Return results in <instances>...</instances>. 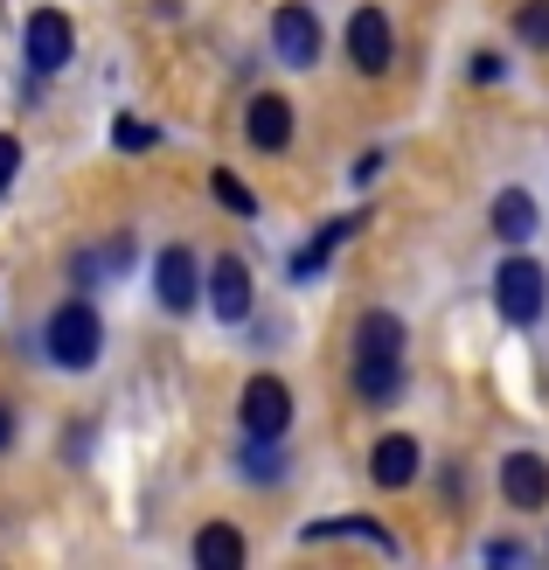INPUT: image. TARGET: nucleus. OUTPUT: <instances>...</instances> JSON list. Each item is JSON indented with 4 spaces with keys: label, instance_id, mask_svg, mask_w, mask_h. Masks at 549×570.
I'll return each instance as SVG.
<instances>
[{
    "label": "nucleus",
    "instance_id": "obj_1",
    "mask_svg": "<svg viewBox=\"0 0 549 570\" xmlns=\"http://www.w3.org/2000/svg\"><path fill=\"white\" fill-rule=\"evenodd\" d=\"M396 376H403V321L396 313H362L355 327V390L369 404L396 396Z\"/></svg>",
    "mask_w": 549,
    "mask_h": 570
},
{
    "label": "nucleus",
    "instance_id": "obj_2",
    "mask_svg": "<svg viewBox=\"0 0 549 570\" xmlns=\"http://www.w3.org/2000/svg\"><path fill=\"white\" fill-rule=\"evenodd\" d=\"M42 348L56 368H91L98 348H105V321H98V306H84V299H63L49 313V334H42Z\"/></svg>",
    "mask_w": 549,
    "mask_h": 570
},
{
    "label": "nucleus",
    "instance_id": "obj_3",
    "mask_svg": "<svg viewBox=\"0 0 549 570\" xmlns=\"http://www.w3.org/2000/svg\"><path fill=\"white\" fill-rule=\"evenodd\" d=\"M494 306H501V321H514V327H536L542 321V306H549V272L536 265V258H514L494 272Z\"/></svg>",
    "mask_w": 549,
    "mask_h": 570
},
{
    "label": "nucleus",
    "instance_id": "obj_4",
    "mask_svg": "<svg viewBox=\"0 0 549 570\" xmlns=\"http://www.w3.org/2000/svg\"><path fill=\"white\" fill-rule=\"evenodd\" d=\"M272 42H278V56L293 70H313L321 63V14L300 8V0H285V8L272 14Z\"/></svg>",
    "mask_w": 549,
    "mask_h": 570
},
{
    "label": "nucleus",
    "instance_id": "obj_5",
    "mask_svg": "<svg viewBox=\"0 0 549 570\" xmlns=\"http://www.w3.org/2000/svg\"><path fill=\"white\" fill-rule=\"evenodd\" d=\"M285 424H293V390L278 376H251L244 383V432L251 439H278Z\"/></svg>",
    "mask_w": 549,
    "mask_h": 570
},
{
    "label": "nucleus",
    "instance_id": "obj_6",
    "mask_svg": "<svg viewBox=\"0 0 549 570\" xmlns=\"http://www.w3.org/2000/svg\"><path fill=\"white\" fill-rule=\"evenodd\" d=\"M70 14L63 8H36L28 14V70L36 77H49V70H63L70 63Z\"/></svg>",
    "mask_w": 549,
    "mask_h": 570
},
{
    "label": "nucleus",
    "instance_id": "obj_7",
    "mask_svg": "<svg viewBox=\"0 0 549 570\" xmlns=\"http://www.w3.org/2000/svg\"><path fill=\"white\" fill-rule=\"evenodd\" d=\"M154 293L167 313H188L202 299V265H195V250L188 244H167L160 250V265H154Z\"/></svg>",
    "mask_w": 549,
    "mask_h": 570
},
{
    "label": "nucleus",
    "instance_id": "obj_8",
    "mask_svg": "<svg viewBox=\"0 0 549 570\" xmlns=\"http://www.w3.org/2000/svg\"><path fill=\"white\" fill-rule=\"evenodd\" d=\"M349 56H355V70H390V56H396V36H390V14L383 8H355L349 14Z\"/></svg>",
    "mask_w": 549,
    "mask_h": 570
},
{
    "label": "nucleus",
    "instance_id": "obj_9",
    "mask_svg": "<svg viewBox=\"0 0 549 570\" xmlns=\"http://www.w3.org/2000/svg\"><path fill=\"white\" fill-rule=\"evenodd\" d=\"M244 132H251V147L257 154H285V139H293V105L285 98H251V111H244Z\"/></svg>",
    "mask_w": 549,
    "mask_h": 570
},
{
    "label": "nucleus",
    "instance_id": "obj_10",
    "mask_svg": "<svg viewBox=\"0 0 549 570\" xmlns=\"http://www.w3.org/2000/svg\"><path fill=\"white\" fill-rule=\"evenodd\" d=\"M501 494L514 508H542L549 501V466L536 460V452H508L501 460Z\"/></svg>",
    "mask_w": 549,
    "mask_h": 570
},
{
    "label": "nucleus",
    "instance_id": "obj_11",
    "mask_svg": "<svg viewBox=\"0 0 549 570\" xmlns=\"http://www.w3.org/2000/svg\"><path fill=\"white\" fill-rule=\"evenodd\" d=\"M369 473H375V488H411V480H418V439H403V432L375 439Z\"/></svg>",
    "mask_w": 549,
    "mask_h": 570
},
{
    "label": "nucleus",
    "instance_id": "obj_12",
    "mask_svg": "<svg viewBox=\"0 0 549 570\" xmlns=\"http://www.w3.org/2000/svg\"><path fill=\"white\" fill-rule=\"evenodd\" d=\"M209 306L223 313V321H244V313H251V272H244V258H216L209 265Z\"/></svg>",
    "mask_w": 549,
    "mask_h": 570
},
{
    "label": "nucleus",
    "instance_id": "obj_13",
    "mask_svg": "<svg viewBox=\"0 0 549 570\" xmlns=\"http://www.w3.org/2000/svg\"><path fill=\"white\" fill-rule=\"evenodd\" d=\"M494 237L501 244H529L536 237V203H529L522 188H501L494 195Z\"/></svg>",
    "mask_w": 549,
    "mask_h": 570
},
{
    "label": "nucleus",
    "instance_id": "obj_14",
    "mask_svg": "<svg viewBox=\"0 0 549 570\" xmlns=\"http://www.w3.org/2000/svg\"><path fill=\"white\" fill-rule=\"evenodd\" d=\"M195 563H209V570H237L244 563V535L237 529H223V522H209L195 535Z\"/></svg>",
    "mask_w": 549,
    "mask_h": 570
},
{
    "label": "nucleus",
    "instance_id": "obj_15",
    "mask_svg": "<svg viewBox=\"0 0 549 570\" xmlns=\"http://www.w3.org/2000/svg\"><path fill=\"white\" fill-rule=\"evenodd\" d=\"M514 36L529 49H549V0H522V8H514Z\"/></svg>",
    "mask_w": 549,
    "mask_h": 570
},
{
    "label": "nucleus",
    "instance_id": "obj_16",
    "mask_svg": "<svg viewBox=\"0 0 549 570\" xmlns=\"http://www.w3.org/2000/svg\"><path fill=\"white\" fill-rule=\"evenodd\" d=\"M209 181H216V203H223L229 216H257V195H251V188H244L237 175H229V167H216Z\"/></svg>",
    "mask_w": 549,
    "mask_h": 570
},
{
    "label": "nucleus",
    "instance_id": "obj_17",
    "mask_svg": "<svg viewBox=\"0 0 549 570\" xmlns=\"http://www.w3.org/2000/svg\"><path fill=\"white\" fill-rule=\"evenodd\" d=\"M111 139H119V147H126V154H147V147H154V139H160V132H154L147 119H119V126H111Z\"/></svg>",
    "mask_w": 549,
    "mask_h": 570
},
{
    "label": "nucleus",
    "instance_id": "obj_18",
    "mask_svg": "<svg viewBox=\"0 0 549 570\" xmlns=\"http://www.w3.org/2000/svg\"><path fill=\"white\" fill-rule=\"evenodd\" d=\"M473 77H480V83H501V77H508V63H501L494 49H480V56H473Z\"/></svg>",
    "mask_w": 549,
    "mask_h": 570
},
{
    "label": "nucleus",
    "instance_id": "obj_19",
    "mask_svg": "<svg viewBox=\"0 0 549 570\" xmlns=\"http://www.w3.org/2000/svg\"><path fill=\"white\" fill-rule=\"evenodd\" d=\"M14 167H21V147H14V132H0V188L14 181Z\"/></svg>",
    "mask_w": 549,
    "mask_h": 570
},
{
    "label": "nucleus",
    "instance_id": "obj_20",
    "mask_svg": "<svg viewBox=\"0 0 549 570\" xmlns=\"http://www.w3.org/2000/svg\"><path fill=\"white\" fill-rule=\"evenodd\" d=\"M8 439H14V411L0 404V452H8Z\"/></svg>",
    "mask_w": 549,
    "mask_h": 570
}]
</instances>
